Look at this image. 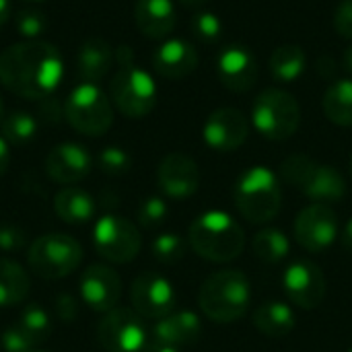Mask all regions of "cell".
<instances>
[{
    "instance_id": "obj_11",
    "label": "cell",
    "mask_w": 352,
    "mask_h": 352,
    "mask_svg": "<svg viewBox=\"0 0 352 352\" xmlns=\"http://www.w3.org/2000/svg\"><path fill=\"white\" fill-rule=\"evenodd\" d=\"M97 338L107 352H142L151 334L144 318H140L134 309L116 307L99 322Z\"/></svg>"
},
{
    "instance_id": "obj_1",
    "label": "cell",
    "mask_w": 352,
    "mask_h": 352,
    "mask_svg": "<svg viewBox=\"0 0 352 352\" xmlns=\"http://www.w3.org/2000/svg\"><path fill=\"white\" fill-rule=\"evenodd\" d=\"M64 76V62L56 45L23 41L0 54V82L25 99H50Z\"/></svg>"
},
{
    "instance_id": "obj_7",
    "label": "cell",
    "mask_w": 352,
    "mask_h": 352,
    "mask_svg": "<svg viewBox=\"0 0 352 352\" xmlns=\"http://www.w3.org/2000/svg\"><path fill=\"white\" fill-rule=\"evenodd\" d=\"M252 124L268 140H287L301 124L299 103L283 89H266L252 105Z\"/></svg>"
},
{
    "instance_id": "obj_22",
    "label": "cell",
    "mask_w": 352,
    "mask_h": 352,
    "mask_svg": "<svg viewBox=\"0 0 352 352\" xmlns=\"http://www.w3.org/2000/svg\"><path fill=\"white\" fill-rule=\"evenodd\" d=\"M116 60V52L111 45L101 39V37H91L87 39L76 54V70L82 82H95L103 80L107 72L111 70V64Z\"/></svg>"
},
{
    "instance_id": "obj_18",
    "label": "cell",
    "mask_w": 352,
    "mask_h": 352,
    "mask_svg": "<svg viewBox=\"0 0 352 352\" xmlns=\"http://www.w3.org/2000/svg\"><path fill=\"white\" fill-rule=\"evenodd\" d=\"M217 74L229 91H250L258 80V62L254 52L239 43L223 47L217 58Z\"/></svg>"
},
{
    "instance_id": "obj_40",
    "label": "cell",
    "mask_w": 352,
    "mask_h": 352,
    "mask_svg": "<svg viewBox=\"0 0 352 352\" xmlns=\"http://www.w3.org/2000/svg\"><path fill=\"white\" fill-rule=\"evenodd\" d=\"M56 311H58V318L62 322H72L76 318V311H78V305L76 301L70 297V295H60L58 301H56Z\"/></svg>"
},
{
    "instance_id": "obj_2",
    "label": "cell",
    "mask_w": 352,
    "mask_h": 352,
    "mask_svg": "<svg viewBox=\"0 0 352 352\" xmlns=\"http://www.w3.org/2000/svg\"><path fill=\"white\" fill-rule=\"evenodd\" d=\"M198 305L214 324H233L241 320L252 307L250 278L235 268L210 274L200 287Z\"/></svg>"
},
{
    "instance_id": "obj_4",
    "label": "cell",
    "mask_w": 352,
    "mask_h": 352,
    "mask_svg": "<svg viewBox=\"0 0 352 352\" xmlns=\"http://www.w3.org/2000/svg\"><path fill=\"white\" fill-rule=\"evenodd\" d=\"M113 105L126 118H144L157 105L155 78L134 64V54L128 45L116 50V74L109 82Z\"/></svg>"
},
{
    "instance_id": "obj_33",
    "label": "cell",
    "mask_w": 352,
    "mask_h": 352,
    "mask_svg": "<svg viewBox=\"0 0 352 352\" xmlns=\"http://www.w3.org/2000/svg\"><path fill=\"white\" fill-rule=\"evenodd\" d=\"M169 214L167 202L159 196H151L146 200H142V204L136 210V219L144 229H157L165 223Z\"/></svg>"
},
{
    "instance_id": "obj_5",
    "label": "cell",
    "mask_w": 352,
    "mask_h": 352,
    "mask_svg": "<svg viewBox=\"0 0 352 352\" xmlns=\"http://www.w3.org/2000/svg\"><path fill=\"white\" fill-rule=\"evenodd\" d=\"M235 206L252 225H266L276 219L283 206V188L274 171L264 165L245 169L235 182Z\"/></svg>"
},
{
    "instance_id": "obj_27",
    "label": "cell",
    "mask_w": 352,
    "mask_h": 352,
    "mask_svg": "<svg viewBox=\"0 0 352 352\" xmlns=\"http://www.w3.org/2000/svg\"><path fill=\"white\" fill-rule=\"evenodd\" d=\"M29 295V274L21 264L0 258V307H12Z\"/></svg>"
},
{
    "instance_id": "obj_17",
    "label": "cell",
    "mask_w": 352,
    "mask_h": 352,
    "mask_svg": "<svg viewBox=\"0 0 352 352\" xmlns=\"http://www.w3.org/2000/svg\"><path fill=\"white\" fill-rule=\"evenodd\" d=\"M157 182L165 196L173 200H186L200 188V169L192 157L184 153H169L159 163Z\"/></svg>"
},
{
    "instance_id": "obj_43",
    "label": "cell",
    "mask_w": 352,
    "mask_h": 352,
    "mask_svg": "<svg viewBox=\"0 0 352 352\" xmlns=\"http://www.w3.org/2000/svg\"><path fill=\"white\" fill-rule=\"evenodd\" d=\"M10 19V0H0V29Z\"/></svg>"
},
{
    "instance_id": "obj_6",
    "label": "cell",
    "mask_w": 352,
    "mask_h": 352,
    "mask_svg": "<svg viewBox=\"0 0 352 352\" xmlns=\"http://www.w3.org/2000/svg\"><path fill=\"white\" fill-rule=\"evenodd\" d=\"M280 177L303 192L311 204H336L346 196L342 173L330 165L318 163L307 155H291L280 163Z\"/></svg>"
},
{
    "instance_id": "obj_25",
    "label": "cell",
    "mask_w": 352,
    "mask_h": 352,
    "mask_svg": "<svg viewBox=\"0 0 352 352\" xmlns=\"http://www.w3.org/2000/svg\"><path fill=\"white\" fill-rule=\"evenodd\" d=\"M56 214L68 225H85L95 217L97 204L93 196L80 188H64L54 198Z\"/></svg>"
},
{
    "instance_id": "obj_38",
    "label": "cell",
    "mask_w": 352,
    "mask_h": 352,
    "mask_svg": "<svg viewBox=\"0 0 352 352\" xmlns=\"http://www.w3.org/2000/svg\"><path fill=\"white\" fill-rule=\"evenodd\" d=\"M334 29L340 37L352 39V0H340L334 10Z\"/></svg>"
},
{
    "instance_id": "obj_37",
    "label": "cell",
    "mask_w": 352,
    "mask_h": 352,
    "mask_svg": "<svg viewBox=\"0 0 352 352\" xmlns=\"http://www.w3.org/2000/svg\"><path fill=\"white\" fill-rule=\"evenodd\" d=\"M0 349L4 352H27L31 349H35V342L19 328H6L0 336Z\"/></svg>"
},
{
    "instance_id": "obj_32",
    "label": "cell",
    "mask_w": 352,
    "mask_h": 352,
    "mask_svg": "<svg viewBox=\"0 0 352 352\" xmlns=\"http://www.w3.org/2000/svg\"><path fill=\"white\" fill-rule=\"evenodd\" d=\"M186 250H188V243L177 233H163L155 237L151 243L153 258L161 264H177L186 256Z\"/></svg>"
},
{
    "instance_id": "obj_19",
    "label": "cell",
    "mask_w": 352,
    "mask_h": 352,
    "mask_svg": "<svg viewBox=\"0 0 352 352\" xmlns=\"http://www.w3.org/2000/svg\"><path fill=\"white\" fill-rule=\"evenodd\" d=\"M93 169V157L91 153L76 142H62L56 144L45 159V171L47 175L58 184H76L85 179Z\"/></svg>"
},
{
    "instance_id": "obj_9",
    "label": "cell",
    "mask_w": 352,
    "mask_h": 352,
    "mask_svg": "<svg viewBox=\"0 0 352 352\" xmlns=\"http://www.w3.org/2000/svg\"><path fill=\"white\" fill-rule=\"evenodd\" d=\"M29 266L33 274L45 280H58L72 274L82 262L80 243L62 233H50L37 237L29 248Z\"/></svg>"
},
{
    "instance_id": "obj_13",
    "label": "cell",
    "mask_w": 352,
    "mask_h": 352,
    "mask_svg": "<svg viewBox=\"0 0 352 352\" xmlns=\"http://www.w3.org/2000/svg\"><path fill=\"white\" fill-rule=\"evenodd\" d=\"M338 237V214L332 206L309 204L295 219V239L309 254L326 252Z\"/></svg>"
},
{
    "instance_id": "obj_28",
    "label": "cell",
    "mask_w": 352,
    "mask_h": 352,
    "mask_svg": "<svg viewBox=\"0 0 352 352\" xmlns=\"http://www.w3.org/2000/svg\"><path fill=\"white\" fill-rule=\"evenodd\" d=\"M326 118L336 126H352V78L332 82L322 99Z\"/></svg>"
},
{
    "instance_id": "obj_29",
    "label": "cell",
    "mask_w": 352,
    "mask_h": 352,
    "mask_svg": "<svg viewBox=\"0 0 352 352\" xmlns=\"http://www.w3.org/2000/svg\"><path fill=\"white\" fill-rule=\"evenodd\" d=\"M252 252L264 264H278V262H283L289 256L291 243H289V237L280 229L268 227V229H262L254 237Z\"/></svg>"
},
{
    "instance_id": "obj_16",
    "label": "cell",
    "mask_w": 352,
    "mask_h": 352,
    "mask_svg": "<svg viewBox=\"0 0 352 352\" xmlns=\"http://www.w3.org/2000/svg\"><path fill=\"white\" fill-rule=\"evenodd\" d=\"M78 293L89 309L107 314L118 307L122 297V278L113 268L105 264H93L82 272Z\"/></svg>"
},
{
    "instance_id": "obj_31",
    "label": "cell",
    "mask_w": 352,
    "mask_h": 352,
    "mask_svg": "<svg viewBox=\"0 0 352 352\" xmlns=\"http://www.w3.org/2000/svg\"><path fill=\"white\" fill-rule=\"evenodd\" d=\"M19 328L35 342H43L50 338V332H52V320L47 316V311L37 305V303H31L23 309L21 314V320H19Z\"/></svg>"
},
{
    "instance_id": "obj_24",
    "label": "cell",
    "mask_w": 352,
    "mask_h": 352,
    "mask_svg": "<svg viewBox=\"0 0 352 352\" xmlns=\"http://www.w3.org/2000/svg\"><path fill=\"white\" fill-rule=\"evenodd\" d=\"M254 326L268 338H285L295 328V314L291 305L283 301H266L254 311Z\"/></svg>"
},
{
    "instance_id": "obj_8",
    "label": "cell",
    "mask_w": 352,
    "mask_h": 352,
    "mask_svg": "<svg viewBox=\"0 0 352 352\" xmlns=\"http://www.w3.org/2000/svg\"><path fill=\"white\" fill-rule=\"evenodd\" d=\"M64 116L85 136H103L113 122L111 101L95 82H80L70 91L64 103Z\"/></svg>"
},
{
    "instance_id": "obj_45",
    "label": "cell",
    "mask_w": 352,
    "mask_h": 352,
    "mask_svg": "<svg viewBox=\"0 0 352 352\" xmlns=\"http://www.w3.org/2000/svg\"><path fill=\"white\" fill-rule=\"evenodd\" d=\"M344 66H346V68L352 72V45L346 50V52H344Z\"/></svg>"
},
{
    "instance_id": "obj_3",
    "label": "cell",
    "mask_w": 352,
    "mask_h": 352,
    "mask_svg": "<svg viewBox=\"0 0 352 352\" xmlns=\"http://www.w3.org/2000/svg\"><path fill=\"white\" fill-rule=\"evenodd\" d=\"M188 243L200 258L227 264L241 256L245 248V233L231 214L223 210H208L190 225Z\"/></svg>"
},
{
    "instance_id": "obj_41",
    "label": "cell",
    "mask_w": 352,
    "mask_h": 352,
    "mask_svg": "<svg viewBox=\"0 0 352 352\" xmlns=\"http://www.w3.org/2000/svg\"><path fill=\"white\" fill-rule=\"evenodd\" d=\"M142 352H179V349L173 346V344H169V342H163V340L151 336L148 342H146V346L142 349Z\"/></svg>"
},
{
    "instance_id": "obj_10",
    "label": "cell",
    "mask_w": 352,
    "mask_h": 352,
    "mask_svg": "<svg viewBox=\"0 0 352 352\" xmlns=\"http://www.w3.org/2000/svg\"><path fill=\"white\" fill-rule=\"evenodd\" d=\"M93 243L101 258L113 264H128L138 256L142 239L134 223L118 214H105L95 223Z\"/></svg>"
},
{
    "instance_id": "obj_49",
    "label": "cell",
    "mask_w": 352,
    "mask_h": 352,
    "mask_svg": "<svg viewBox=\"0 0 352 352\" xmlns=\"http://www.w3.org/2000/svg\"><path fill=\"white\" fill-rule=\"evenodd\" d=\"M27 352H45V351H35V349H31V351H27Z\"/></svg>"
},
{
    "instance_id": "obj_20",
    "label": "cell",
    "mask_w": 352,
    "mask_h": 352,
    "mask_svg": "<svg viewBox=\"0 0 352 352\" xmlns=\"http://www.w3.org/2000/svg\"><path fill=\"white\" fill-rule=\"evenodd\" d=\"M153 68L163 78H184L198 68V52L186 39H165L153 54Z\"/></svg>"
},
{
    "instance_id": "obj_15",
    "label": "cell",
    "mask_w": 352,
    "mask_h": 352,
    "mask_svg": "<svg viewBox=\"0 0 352 352\" xmlns=\"http://www.w3.org/2000/svg\"><path fill=\"white\" fill-rule=\"evenodd\" d=\"M250 136V120L237 107L214 109L202 128L204 142L219 153H231L243 146Z\"/></svg>"
},
{
    "instance_id": "obj_50",
    "label": "cell",
    "mask_w": 352,
    "mask_h": 352,
    "mask_svg": "<svg viewBox=\"0 0 352 352\" xmlns=\"http://www.w3.org/2000/svg\"><path fill=\"white\" fill-rule=\"evenodd\" d=\"M351 175H352V157H351Z\"/></svg>"
},
{
    "instance_id": "obj_26",
    "label": "cell",
    "mask_w": 352,
    "mask_h": 352,
    "mask_svg": "<svg viewBox=\"0 0 352 352\" xmlns=\"http://www.w3.org/2000/svg\"><path fill=\"white\" fill-rule=\"evenodd\" d=\"M305 68H307V56H305L303 47L297 43H283L278 47H274V52L270 54V60H268L270 76L283 85L297 82L301 78V74L305 72Z\"/></svg>"
},
{
    "instance_id": "obj_39",
    "label": "cell",
    "mask_w": 352,
    "mask_h": 352,
    "mask_svg": "<svg viewBox=\"0 0 352 352\" xmlns=\"http://www.w3.org/2000/svg\"><path fill=\"white\" fill-rule=\"evenodd\" d=\"M25 245V231L16 225H0V250L19 252Z\"/></svg>"
},
{
    "instance_id": "obj_14",
    "label": "cell",
    "mask_w": 352,
    "mask_h": 352,
    "mask_svg": "<svg viewBox=\"0 0 352 352\" xmlns=\"http://www.w3.org/2000/svg\"><path fill=\"white\" fill-rule=\"evenodd\" d=\"M283 287L289 301L301 309H316L326 299V276L320 266L309 260L293 262L283 274Z\"/></svg>"
},
{
    "instance_id": "obj_34",
    "label": "cell",
    "mask_w": 352,
    "mask_h": 352,
    "mask_svg": "<svg viewBox=\"0 0 352 352\" xmlns=\"http://www.w3.org/2000/svg\"><path fill=\"white\" fill-rule=\"evenodd\" d=\"M97 165L107 175H124L132 167V159L120 146H105L97 157Z\"/></svg>"
},
{
    "instance_id": "obj_44",
    "label": "cell",
    "mask_w": 352,
    "mask_h": 352,
    "mask_svg": "<svg viewBox=\"0 0 352 352\" xmlns=\"http://www.w3.org/2000/svg\"><path fill=\"white\" fill-rule=\"evenodd\" d=\"M342 245H344V250H346V252H351L352 254V219L346 223V227H344V233H342Z\"/></svg>"
},
{
    "instance_id": "obj_51",
    "label": "cell",
    "mask_w": 352,
    "mask_h": 352,
    "mask_svg": "<svg viewBox=\"0 0 352 352\" xmlns=\"http://www.w3.org/2000/svg\"><path fill=\"white\" fill-rule=\"evenodd\" d=\"M349 352H352V349H351V351H349Z\"/></svg>"
},
{
    "instance_id": "obj_46",
    "label": "cell",
    "mask_w": 352,
    "mask_h": 352,
    "mask_svg": "<svg viewBox=\"0 0 352 352\" xmlns=\"http://www.w3.org/2000/svg\"><path fill=\"white\" fill-rule=\"evenodd\" d=\"M184 6H200V4H204V2H208V0H179Z\"/></svg>"
},
{
    "instance_id": "obj_48",
    "label": "cell",
    "mask_w": 352,
    "mask_h": 352,
    "mask_svg": "<svg viewBox=\"0 0 352 352\" xmlns=\"http://www.w3.org/2000/svg\"><path fill=\"white\" fill-rule=\"evenodd\" d=\"M21 2H43V0H21Z\"/></svg>"
},
{
    "instance_id": "obj_23",
    "label": "cell",
    "mask_w": 352,
    "mask_h": 352,
    "mask_svg": "<svg viewBox=\"0 0 352 352\" xmlns=\"http://www.w3.org/2000/svg\"><path fill=\"white\" fill-rule=\"evenodd\" d=\"M200 332H202V324L194 311H177L157 320L151 336L182 349L194 344L200 338Z\"/></svg>"
},
{
    "instance_id": "obj_12",
    "label": "cell",
    "mask_w": 352,
    "mask_h": 352,
    "mask_svg": "<svg viewBox=\"0 0 352 352\" xmlns=\"http://www.w3.org/2000/svg\"><path fill=\"white\" fill-rule=\"evenodd\" d=\"M132 309L144 320H161L173 314L175 289L159 272H142L130 287Z\"/></svg>"
},
{
    "instance_id": "obj_30",
    "label": "cell",
    "mask_w": 352,
    "mask_h": 352,
    "mask_svg": "<svg viewBox=\"0 0 352 352\" xmlns=\"http://www.w3.org/2000/svg\"><path fill=\"white\" fill-rule=\"evenodd\" d=\"M2 136L10 146H25L37 136V120L29 111H12L4 116L2 124Z\"/></svg>"
},
{
    "instance_id": "obj_21",
    "label": "cell",
    "mask_w": 352,
    "mask_h": 352,
    "mask_svg": "<svg viewBox=\"0 0 352 352\" xmlns=\"http://www.w3.org/2000/svg\"><path fill=\"white\" fill-rule=\"evenodd\" d=\"M134 21L144 37L165 39L175 27V4L173 0H136Z\"/></svg>"
},
{
    "instance_id": "obj_42",
    "label": "cell",
    "mask_w": 352,
    "mask_h": 352,
    "mask_svg": "<svg viewBox=\"0 0 352 352\" xmlns=\"http://www.w3.org/2000/svg\"><path fill=\"white\" fill-rule=\"evenodd\" d=\"M10 163V144L4 140V136L0 134V177L4 175V171L8 169Z\"/></svg>"
},
{
    "instance_id": "obj_35",
    "label": "cell",
    "mask_w": 352,
    "mask_h": 352,
    "mask_svg": "<svg viewBox=\"0 0 352 352\" xmlns=\"http://www.w3.org/2000/svg\"><path fill=\"white\" fill-rule=\"evenodd\" d=\"M192 33H194L200 41L212 43V41H217V39L221 37V33H223V23H221V19H219L214 12H210V10H200V12H196L194 19H192Z\"/></svg>"
},
{
    "instance_id": "obj_36",
    "label": "cell",
    "mask_w": 352,
    "mask_h": 352,
    "mask_svg": "<svg viewBox=\"0 0 352 352\" xmlns=\"http://www.w3.org/2000/svg\"><path fill=\"white\" fill-rule=\"evenodd\" d=\"M14 25H16V31L21 37H25L27 41H33L47 29V19L39 10L27 8V10L16 12Z\"/></svg>"
},
{
    "instance_id": "obj_47",
    "label": "cell",
    "mask_w": 352,
    "mask_h": 352,
    "mask_svg": "<svg viewBox=\"0 0 352 352\" xmlns=\"http://www.w3.org/2000/svg\"><path fill=\"white\" fill-rule=\"evenodd\" d=\"M4 120V103H2V97H0V124Z\"/></svg>"
}]
</instances>
